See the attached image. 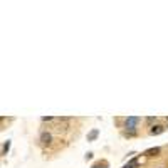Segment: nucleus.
Listing matches in <instances>:
<instances>
[{"instance_id": "obj_9", "label": "nucleus", "mask_w": 168, "mask_h": 168, "mask_svg": "<svg viewBox=\"0 0 168 168\" xmlns=\"http://www.w3.org/2000/svg\"><path fill=\"white\" fill-rule=\"evenodd\" d=\"M156 121V118L155 116H150V118H146V123H150V125H151V123H155Z\"/></svg>"}, {"instance_id": "obj_4", "label": "nucleus", "mask_w": 168, "mask_h": 168, "mask_svg": "<svg viewBox=\"0 0 168 168\" xmlns=\"http://www.w3.org/2000/svg\"><path fill=\"white\" fill-rule=\"evenodd\" d=\"M156 153H160V148H150V150H146L143 155H146V156H155Z\"/></svg>"}, {"instance_id": "obj_6", "label": "nucleus", "mask_w": 168, "mask_h": 168, "mask_svg": "<svg viewBox=\"0 0 168 168\" xmlns=\"http://www.w3.org/2000/svg\"><path fill=\"white\" fill-rule=\"evenodd\" d=\"M8 148H10V141H5V143H3V148H2V153H3V155L8 151Z\"/></svg>"}, {"instance_id": "obj_3", "label": "nucleus", "mask_w": 168, "mask_h": 168, "mask_svg": "<svg viewBox=\"0 0 168 168\" xmlns=\"http://www.w3.org/2000/svg\"><path fill=\"white\" fill-rule=\"evenodd\" d=\"M163 131H165V126H161V125H153L151 130H150L151 135H160V133H163Z\"/></svg>"}, {"instance_id": "obj_7", "label": "nucleus", "mask_w": 168, "mask_h": 168, "mask_svg": "<svg viewBox=\"0 0 168 168\" xmlns=\"http://www.w3.org/2000/svg\"><path fill=\"white\" fill-rule=\"evenodd\" d=\"M136 163H138L136 160H131L130 163H128V165H125V166H123V168H135V166H136Z\"/></svg>"}, {"instance_id": "obj_10", "label": "nucleus", "mask_w": 168, "mask_h": 168, "mask_svg": "<svg viewBox=\"0 0 168 168\" xmlns=\"http://www.w3.org/2000/svg\"><path fill=\"white\" fill-rule=\"evenodd\" d=\"M42 121H52V118H51V116H44Z\"/></svg>"}, {"instance_id": "obj_1", "label": "nucleus", "mask_w": 168, "mask_h": 168, "mask_svg": "<svg viewBox=\"0 0 168 168\" xmlns=\"http://www.w3.org/2000/svg\"><path fill=\"white\" fill-rule=\"evenodd\" d=\"M140 123V118H136V116H130V118H126V121H125V126H126V133L125 135L126 136H135L136 135V125Z\"/></svg>"}, {"instance_id": "obj_2", "label": "nucleus", "mask_w": 168, "mask_h": 168, "mask_svg": "<svg viewBox=\"0 0 168 168\" xmlns=\"http://www.w3.org/2000/svg\"><path fill=\"white\" fill-rule=\"evenodd\" d=\"M41 141L44 143V145H51L52 135H51V133H47V131H42V133H41Z\"/></svg>"}, {"instance_id": "obj_8", "label": "nucleus", "mask_w": 168, "mask_h": 168, "mask_svg": "<svg viewBox=\"0 0 168 168\" xmlns=\"http://www.w3.org/2000/svg\"><path fill=\"white\" fill-rule=\"evenodd\" d=\"M91 168H106V163H103V165L101 163H96V165H92Z\"/></svg>"}, {"instance_id": "obj_5", "label": "nucleus", "mask_w": 168, "mask_h": 168, "mask_svg": "<svg viewBox=\"0 0 168 168\" xmlns=\"http://www.w3.org/2000/svg\"><path fill=\"white\" fill-rule=\"evenodd\" d=\"M96 136H98V130H92V131L89 133V135H87V141H92Z\"/></svg>"}]
</instances>
